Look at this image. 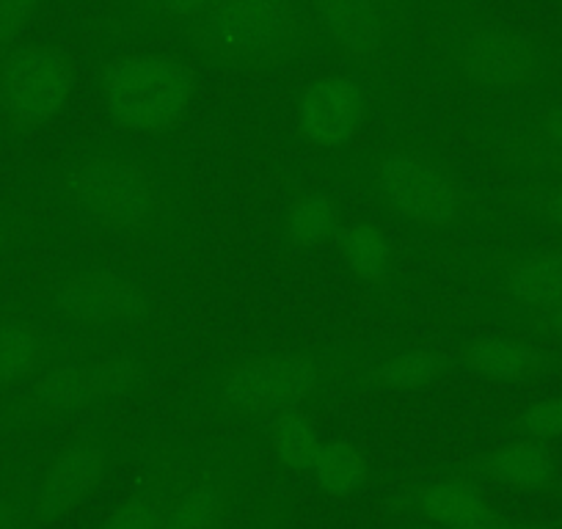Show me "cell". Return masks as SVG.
I'll return each mask as SVG.
<instances>
[{"instance_id":"16","label":"cell","mask_w":562,"mask_h":529,"mask_svg":"<svg viewBox=\"0 0 562 529\" xmlns=\"http://www.w3.org/2000/svg\"><path fill=\"white\" fill-rule=\"evenodd\" d=\"M441 472L461 474L477 485L516 491V494H549L560 488V463L543 441L513 439L485 447L461 461L447 463Z\"/></svg>"},{"instance_id":"28","label":"cell","mask_w":562,"mask_h":529,"mask_svg":"<svg viewBox=\"0 0 562 529\" xmlns=\"http://www.w3.org/2000/svg\"><path fill=\"white\" fill-rule=\"evenodd\" d=\"M480 158H483L488 166H494L496 171H502V175H513L516 180H524V177L562 180V155L480 147Z\"/></svg>"},{"instance_id":"38","label":"cell","mask_w":562,"mask_h":529,"mask_svg":"<svg viewBox=\"0 0 562 529\" xmlns=\"http://www.w3.org/2000/svg\"><path fill=\"white\" fill-rule=\"evenodd\" d=\"M521 529H543V527H535V524H524Z\"/></svg>"},{"instance_id":"6","label":"cell","mask_w":562,"mask_h":529,"mask_svg":"<svg viewBox=\"0 0 562 529\" xmlns=\"http://www.w3.org/2000/svg\"><path fill=\"white\" fill-rule=\"evenodd\" d=\"M315 20L310 0H218L182 29L196 56L243 72H268L310 47Z\"/></svg>"},{"instance_id":"23","label":"cell","mask_w":562,"mask_h":529,"mask_svg":"<svg viewBox=\"0 0 562 529\" xmlns=\"http://www.w3.org/2000/svg\"><path fill=\"white\" fill-rule=\"evenodd\" d=\"M262 441L270 458L290 474H310L312 461L321 450L323 439L317 434L315 419L306 408L281 412L276 417L262 419Z\"/></svg>"},{"instance_id":"18","label":"cell","mask_w":562,"mask_h":529,"mask_svg":"<svg viewBox=\"0 0 562 529\" xmlns=\"http://www.w3.org/2000/svg\"><path fill=\"white\" fill-rule=\"evenodd\" d=\"M237 505V483L224 472L169 477L158 529H226Z\"/></svg>"},{"instance_id":"14","label":"cell","mask_w":562,"mask_h":529,"mask_svg":"<svg viewBox=\"0 0 562 529\" xmlns=\"http://www.w3.org/2000/svg\"><path fill=\"white\" fill-rule=\"evenodd\" d=\"M367 119V91L350 72H328L306 83L295 102V133L317 155L345 153Z\"/></svg>"},{"instance_id":"2","label":"cell","mask_w":562,"mask_h":529,"mask_svg":"<svg viewBox=\"0 0 562 529\" xmlns=\"http://www.w3.org/2000/svg\"><path fill=\"white\" fill-rule=\"evenodd\" d=\"M375 348V342L262 345L204 361L193 375L210 412L262 423L281 412L310 408L342 386L345 375Z\"/></svg>"},{"instance_id":"22","label":"cell","mask_w":562,"mask_h":529,"mask_svg":"<svg viewBox=\"0 0 562 529\" xmlns=\"http://www.w3.org/2000/svg\"><path fill=\"white\" fill-rule=\"evenodd\" d=\"M491 213L516 218L518 224L562 240V180L524 177L502 185L488 204Z\"/></svg>"},{"instance_id":"5","label":"cell","mask_w":562,"mask_h":529,"mask_svg":"<svg viewBox=\"0 0 562 529\" xmlns=\"http://www.w3.org/2000/svg\"><path fill=\"white\" fill-rule=\"evenodd\" d=\"M372 196L414 229L434 237L483 221L485 210L461 171L439 153L414 144H389L361 158ZM491 213V210H488Z\"/></svg>"},{"instance_id":"3","label":"cell","mask_w":562,"mask_h":529,"mask_svg":"<svg viewBox=\"0 0 562 529\" xmlns=\"http://www.w3.org/2000/svg\"><path fill=\"white\" fill-rule=\"evenodd\" d=\"M45 320L91 345L158 337L166 301L140 264L108 254H83L56 264L18 290Z\"/></svg>"},{"instance_id":"21","label":"cell","mask_w":562,"mask_h":529,"mask_svg":"<svg viewBox=\"0 0 562 529\" xmlns=\"http://www.w3.org/2000/svg\"><path fill=\"white\" fill-rule=\"evenodd\" d=\"M403 505L408 507L411 516L425 524V529L458 527L496 513L474 480L452 472H439L436 477L416 483L414 488L405 491Z\"/></svg>"},{"instance_id":"26","label":"cell","mask_w":562,"mask_h":529,"mask_svg":"<svg viewBox=\"0 0 562 529\" xmlns=\"http://www.w3.org/2000/svg\"><path fill=\"white\" fill-rule=\"evenodd\" d=\"M166 488L169 477H149L147 483L130 491L97 529H158Z\"/></svg>"},{"instance_id":"37","label":"cell","mask_w":562,"mask_h":529,"mask_svg":"<svg viewBox=\"0 0 562 529\" xmlns=\"http://www.w3.org/2000/svg\"><path fill=\"white\" fill-rule=\"evenodd\" d=\"M405 3H408V0H383V7H386V12H389V14H392V12H400V9H403Z\"/></svg>"},{"instance_id":"12","label":"cell","mask_w":562,"mask_h":529,"mask_svg":"<svg viewBox=\"0 0 562 529\" xmlns=\"http://www.w3.org/2000/svg\"><path fill=\"white\" fill-rule=\"evenodd\" d=\"M89 348L102 345H91L53 326L40 312L12 295L0 304V397L18 392L50 367Z\"/></svg>"},{"instance_id":"20","label":"cell","mask_w":562,"mask_h":529,"mask_svg":"<svg viewBox=\"0 0 562 529\" xmlns=\"http://www.w3.org/2000/svg\"><path fill=\"white\" fill-rule=\"evenodd\" d=\"M345 271L361 284L381 295L403 290V262L392 237L381 224L370 218H348L334 240Z\"/></svg>"},{"instance_id":"31","label":"cell","mask_w":562,"mask_h":529,"mask_svg":"<svg viewBox=\"0 0 562 529\" xmlns=\"http://www.w3.org/2000/svg\"><path fill=\"white\" fill-rule=\"evenodd\" d=\"M0 529H31L29 491L20 488L7 461H0Z\"/></svg>"},{"instance_id":"10","label":"cell","mask_w":562,"mask_h":529,"mask_svg":"<svg viewBox=\"0 0 562 529\" xmlns=\"http://www.w3.org/2000/svg\"><path fill=\"white\" fill-rule=\"evenodd\" d=\"M75 91V61L53 42H25L0 56V108L9 138L56 122Z\"/></svg>"},{"instance_id":"11","label":"cell","mask_w":562,"mask_h":529,"mask_svg":"<svg viewBox=\"0 0 562 529\" xmlns=\"http://www.w3.org/2000/svg\"><path fill=\"white\" fill-rule=\"evenodd\" d=\"M474 279L491 312L562 304V240L491 254L474 264Z\"/></svg>"},{"instance_id":"34","label":"cell","mask_w":562,"mask_h":529,"mask_svg":"<svg viewBox=\"0 0 562 529\" xmlns=\"http://www.w3.org/2000/svg\"><path fill=\"white\" fill-rule=\"evenodd\" d=\"M246 529H288V502L281 496H268L257 505Z\"/></svg>"},{"instance_id":"39","label":"cell","mask_w":562,"mask_h":529,"mask_svg":"<svg viewBox=\"0 0 562 529\" xmlns=\"http://www.w3.org/2000/svg\"><path fill=\"white\" fill-rule=\"evenodd\" d=\"M560 491H562V483H560Z\"/></svg>"},{"instance_id":"15","label":"cell","mask_w":562,"mask_h":529,"mask_svg":"<svg viewBox=\"0 0 562 529\" xmlns=\"http://www.w3.org/2000/svg\"><path fill=\"white\" fill-rule=\"evenodd\" d=\"M458 372L461 367L450 345H378L364 361H359L345 375L339 389L348 394H416L441 386Z\"/></svg>"},{"instance_id":"19","label":"cell","mask_w":562,"mask_h":529,"mask_svg":"<svg viewBox=\"0 0 562 529\" xmlns=\"http://www.w3.org/2000/svg\"><path fill=\"white\" fill-rule=\"evenodd\" d=\"M348 213L342 202L326 188H299L281 204L273 226L276 248L284 254H310L334 246Z\"/></svg>"},{"instance_id":"24","label":"cell","mask_w":562,"mask_h":529,"mask_svg":"<svg viewBox=\"0 0 562 529\" xmlns=\"http://www.w3.org/2000/svg\"><path fill=\"white\" fill-rule=\"evenodd\" d=\"M306 477L326 496L345 499L370 483V458L348 439H328L317 450Z\"/></svg>"},{"instance_id":"33","label":"cell","mask_w":562,"mask_h":529,"mask_svg":"<svg viewBox=\"0 0 562 529\" xmlns=\"http://www.w3.org/2000/svg\"><path fill=\"white\" fill-rule=\"evenodd\" d=\"M149 3H153L155 14L164 18L166 23L188 29V25L196 23L202 14H207L218 0H149Z\"/></svg>"},{"instance_id":"29","label":"cell","mask_w":562,"mask_h":529,"mask_svg":"<svg viewBox=\"0 0 562 529\" xmlns=\"http://www.w3.org/2000/svg\"><path fill=\"white\" fill-rule=\"evenodd\" d=\"M507 331L527 334V337L543 339V342L562 345V304L543 306V309H513L494 312Z\"/></svg>"},{"instance_id":"25","label":"cell","mask_w":562,"mask_h":529,"mask_svg":"<svg viewBox=\"0 0 562 529\" xmlns=\"http://www.w3.org/2000/svg\"><path fill=\"white\" fill-rule=\"evenodd\" d=\"M483 147L562 155V97L540 102L524 116L513 119L505 130L491 133Z\"/></svg>"},{"instance_id":"4","label":"cell","mask_w":562,"mask_h":529,"mask_svg":"<svg viewBox=\"0 0 562 529\" xmlns=\"http://www.w3.org/2000/svg\"><path fill=\"white\" fill-rule=\"evenodd\" d=\"M171 367L166 339L80 350L18 392L0 397V436H25L105 412L153 386Z\"/></svg>"},{"instance_id":"32","label":"cell","mask_w":562,"mask_h":529,"mask_svg":"<svg viewBox=\"0 0 562 529\" xmlns=\"http://www.w3.org/2000/svg\"><path fill=\"white\" fill-rule=\"evenodd\" d=\"M45 0H0V50L7 53L34 23Z\"/></svg>"},{"instance_id":"9","label":"cell","mask_w":562,"mask_h":529,"mask_svg":"<svg viewBox=\"0 0 562 529\" xmlns=\"http://www.w3.org/2000/svg\"><path fill=\"white\" fill-rule=\"evenodd\" d=\"M445 67L458 86L485 94H516L549 78L551 58L538 36L516 25L472 23L450 40Z\"/></svg>"},{"instance_id":"8","label":"cell","mask_w":562,"mask_h":529,"mask_svg":"<svg viewBox=\"0 0 562 529\" xmlns=\"http://www.w3.org/2000/svg\"><path fill=\"white\" fill-rule=\"evenodd\" d=\"M122 458V436L108 423H91L75 430L50 452L29 488L31 529L64 521L86 505L108 480Z\"/></svg>"},{"instance_id":"1","label":"cell","mask_w":562,"mask_h":529,"mask_svg":"<svg viewBox=\"0 0 562 529\" xmlns=\"http://www.w3.org/2000/svg\"><path fill=\"white\" fill-rule=\"evenodd\" d=\"M45 202L97 235L175 243L191 229V177L164 155L133 144L86 142L36 166Z\"/></svg>"},{"instance_id":"35","label":"cell","mask_w":562,"mask_h":529,"mask_svg":"<svg viewBox=\"0 0 562 529\" xmlns=\"http://www.w3.org/2000/svg\"><path fill=\"white\" fill-rule=\"evenodd\" d=\"M521 527H524V521H510V518L494 513V516L480 518V521L458 524V527H445V529H521Z\"/></svg>"},{"instance_id":"7","label":"cell","mask_w":562,"mask_h":529,"mask_svg":"<svg viewBox=\"0 0 562 529\" xmlns=\"http://www.w3.org/2000/svg\"><path fill=\"white\" fill-rule=\"evenodd\" d=\"M100 102L113 127L127 136H171L191 116L196 72L180 53L140 47L113 56L100 69Z\"/></svg>"},{"instance_id":"17","label":"cell","mask_w":562,"mask_h":529,"mask_svg":"<svg viewBox=\"0 0 562 529\" xmlns=\"http://www.w3.org/2000/svg\"><path fill=\"white\" fill-rule=\"evenodd\" d=\"M310 12L328 45L350 64L378 67L386 50L389 12L383 0H310Z\"/></svg>"},{"instance_id":"30","label":"cell","mask_w":562,"mask_h":529,"mask_svg":"<svg viewBox=\"0 0 562 529\" xmlns=\"http://www.w3.org/2000/svg\"><path fill=\"white\" fill-rule=\"evenodd\" d=\"M42 237V226L36 224L34 215L0 202V262L23 251L25 246L36 243Z\"/></svg>"},{"instance_id":"13","label":"cell","mask_w":562,"mask_h":529,"mask_svg":"<svg viewBox=\"0 0 562 529\" xmlns=\"http://www.w3.org/2000/svg\"><path fill=\"white\" fill-rule=\"evenodd\" d=\"M461 372L496 386H527L562 375V345L518 331L467 334L450 342Z\"/></svg>"},{"instance_id":"36","label":"cell","mask_w":562,"mask_h":529,"mask_svg":"<svg viewBox=\"0 0 562 529\" xmlns=\"http://www.w3.org/2000/svg\"><path fill=\"white\" fill-rule=\"evenodd\" d=\"M9 142L7 136V122H3V108H0V158H3V144Z\"/></svg>"},{"instance_id":"27","label":"cell","mask_w":562,"mask_h":529,"mask_svg":"<svg viewBox=\"0 0 562 529\" xmlns=\"http://www.w3.org/2000/svg\"><path fill=\"white\" fill-rule=\"evenodd\" d=\"M505 430L513 439L543 441V444L562 439V392L518 406L516 412L507 414Z\"/></svg>"}]
</instances>
